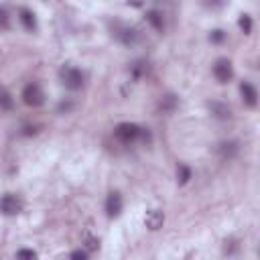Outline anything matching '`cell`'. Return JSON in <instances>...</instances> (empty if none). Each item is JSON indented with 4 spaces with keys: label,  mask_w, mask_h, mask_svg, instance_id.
Instances as JSON below:
<instances>
[{
    "label": "cell",
    "mask_w": 260,
    "mask_h": 260,
    "mask_svg": "<svg viewBox=\"0 0 260 260\" xmlns=\"http://www.w3.org/2000/svg\"><path fill=\"white\" fill-rule=\"evenodd\" d=\"M114 134H116V138H118L120 142H124V144H132V142H136V140L150 142V132H148V128H142V126H138V124H134V122H122V124H118V126L114 128Z\"/></svg>",
    "instance_id": "6da1fadb"
},
{
    "label": "cell",
    "mask_w": 260,
    "mask_h": 260,
    "mask_svg": "<svg viewBox=\"0 0 260 260\" xmlns=\"http://www.w3.org/2000/svg\"><path fill=\"white\" fill-rule=\"evenodd\" d=\"M59 79H61L63 87H67V89H71V91L81 89L83 83H85V75H83V71L77 69V67H71V65L61 67V71H59Z\"/></svg>",
    "instance_id": "7a4b0ae2"
},
{
    "label": "cell",
    "mask_w": 260,
    "mask_h": 260,
    "mask_svg": "<svg viewBox=\"0 0 260 260\" xmlns=\"http://www.w3.org/2000/svg\"><path fill=\"white\" fill-rule=\"evenodd\" d=\"M112 37H114L116 41H120L122 45H126V47L134 45V43L140 39L138 30H136L134 26L124 24V22H120V20H116V22L112 24Z\"/></svg>",
    "instance_id": "3957f363"
},
{
    "label": "cell",
    "mask_w": 260,
    "mask_h": 260,
    "mask_svg": "<svg viewBox=\"0 0 260 260\" xmlns=\"http://www.w3.org/2000/svg\"><path fill=\"white\" fill-rule=\"evenodd\" d=\"M22 102L28 108H41L45 104V91L39 83H26L22 89Z\"/></svg>",
    "instance_id": "277c9868"
},
{
    "label": "cell",
    "mask_w": 260,
    "mask_h": 260,
    "mask_svg": "<svg viewBox=\"0 0 260 260\" xmlns=\"http://www.w3.org/2000/svg\"><path fill=\"white\" fill-rule=\"evenodd\" d=\"M20 209H22V201H20L14 193H4V195L0 197V213H2V215H8V217L18 215Z\"/></svg>",
    "instance_id": "5b68a950"
},
{
    "label": "cell",
    "mask_w": 260,
    "mask_h": 260,
    "mask_svg": "<svg viewBox=\"0 0 260 260\" xmlns=\"http://www.w3.org/2000/svg\"><path fill=\"white\" fill-rule=\"evenodd\" d=\"M213 75H215V79H217L219 83H230V81H232V77H234L232 61H230V59H225V57L217 59V61H215V65H213Z\"/></svg>",
    "instance_id": "8992f818"
},
{
    "label": "cell",
    "mask_w": 260,
    "mask_h": 260,
    "mask_svg": "<svg viewBox=\"0 0 260 260\" xmlns=\"http://www.w3.org/2000/svg\"><path fill=\"white\" fill-rule=\"evenodd\" d=\"M122 195L118 193V191H112L110 195H108V199H106V215L110 217V219H114V217H118L120 213H122Z\"/></svg>",
    "instance_id": "52a82bcc"
},
{
    "label": "cell",
    "mask_w": 260,
    "mask_h": 260,
    "mask_svg": "<svg viewBox=\"0 0 260 260\" xmlns=\"http://www.w3.org/2000/svg\"><path fill=\"white\" fill-rule=\"evenodd\" d=\"M165 223V211L162 209H148L146 215H144V225L150 230V232H156L160 230Z\"/></svg>",
    "instance_id": "ba28073f"
},
{
    "label": "cell",
    "mask_w": 260,
    "mask_h": 260,
    "mask_svg": "<svg viewBox=\"0 0 260 260\" xmlns=\"http://www.w3.org/2000/svg\"><path fill=\"white\" fill-rule=\"evenodd\" d=\"M240 93H242V100H244V104L248 108H256V104H258V91H256V87L250 81H242L240 83Z\"/></svg>",
    "instance_id": "9c48e42d"
},
{
    "label": "cell",
    "mask_w": 260,
    "mask_h": 260,
    "mask_svg": "<svg viewBox=\"0 0 260 260\" xmlns=\"http://www.w3.org/2000/svg\"><path fill=\"white\" fill-rule=\"evenodd\" d=\"M146 20H148V24H150L156 32H165L167 22H165V14H162L160 10H156V8L146 10Z\"/></svg>",
    "instance_id": "30bf717a"
},
{
    "label": "cell",
    "mask_w": 260,
    "mask_h": 260,
    "mask_svg": "<svg viewBox=\"0 0 260 260\" xmlns=\"http://www.w3.org/2000/svg\"><path fill=\"white\" fill-rule=\"evenodd\" d=\"M207 108L211 110V114L215 116V118H219V120H228V118H232V108L228 106V104H223V102H209L207 104Z\"/></svg>",
    "instance_id": "8fae6325"
},
{
    "label": "cell",
    "mask_w": 260,
    "mask_h": 260,
    "mask_svg": "<svg viewBox=\"0 0 260 260\" xmlns=\"http://www.w3.org/2000/svg\"><path fill=\"white\" fill-rule=\"evenodd\" d=\"M18 20L26 30H37V16L35 12H30L28 8H20L18 10Z\"/></svg>",
    "instance_id": "7c38bea8"
},
{
    "label": "cell",
    "mask_w": 260,
    "mask_h": 260,
    "mask_svg": "<svg viewBox=\"0 0 260 260\" xmlns=\"http://www.w3.org/2000/svg\"><path fill=\"white\" fill-rule=\"evenodd\" d=\"M177 104H179V100H177L175 93H165V95H160V100H158V110L165 112V114H171V112H175Z\"/></svg>",
    "instance_id": "4fadbf2b"
},
{
    "label": "cell",
    "mask_w": 260,
    "mask_h": 260,
    "mask_svg": "<svg viewBox=\"0 0 260 260\" xmlns=\"http://www.w3.org/2000/svg\"><path fill=\"white\" fill-rule=\"evenodd\" d=\"M217 152L221 154V158H232L238 152V142H221L217 146Z\"/></svg>",
    "instance_id": "5bb4252c"
},
{
    "label": "cell",
    "mask_w": 260,
    "mask_h": 260,
    "mask_svg": "<svg viewBox=\"0 0 260 260\" xmlns=\"http://www.w3.org/2000/svg\"><path fill=\"white\" fill-rule=\"evenodd\" d=\"M177 179H179L181 185L189 183V179H191V169H189L187 165H179V167H177Z\"/></svg>",
    "instance_id": "9a60e30c"
},
{
    "label": "cell",
    "mask_w": 260,
    "mask_h": 260,
    "mask_svg": "<svg viewBox=\"0 0 260 260\" xmlns=\"http://www.w3.org/2000/svg\"><path fill=\"white\" fill-rule=\"evenodd\" d=\"M238 24H240V28L244 30V35H250V32H252V18H250V14H242Z\"/></svg>",
    "instance_id": "2e32d148"
},
{
    "label": "cell",
    "mask_w": 260,
    "mask_h": 260,
    "mask_svg": "<svg viewBox=\"0 0 260 260\" xmlns=\"http://www.w3.org/2000/svg\"><path fill=\"white\" fill-rule=\"evenodd\" d=\"M12 95L8 91H0V108L2 110H12Z\"/></svg>",
    "instance_id": "e0dca14e"
},
{
    "label": "cell",
    "mask_w": 260,
    "mask_h": 260,
    "mask_svg": "<svg viewBox=\"0 0 260 260\" xmlns=\"http://www.w3.org/2000/svg\"><path fill=\"white\" fill-rule=\"evenodd\" d=\"M209 41L215 43V45H219V43L225 41V32H223L221 28H215V30H211V35H209Z\"/></svg>",
    "instance_id": "ac0fdd59"
},
{
    "label": "cell",
    "mask_w": 260,
    "mask_h": 260,
    "mask_svg": "<svg viewBox=\"0 0 260 260\" xmlns=\"http://www.w3.org/2000/svg\"><path fill=\"white\" fill-rule=\"evenodd\" d=\"M10 26V20H8V12H6V8H0V28H8Z\"/></svg>",
    "instance_id": "d6986e66"
},
{
    "label": "cell",
    "mask_w": 260,
    "mask_h": 260,
    "mask_svg": "<svg viewBox=\"0 0 260 260\" xmlns=\"http://www.w3.org/2000/svg\"><path fill=\"white\" fill-rule=\"evenodd\" d=\"M203 2V6H207V8H221L223 4H225V0H201Z\"/></svg>",
    "instance_id": "ffe728a7"
},
{
    "label": "cell",
    "mask_w": 260,
    "mask_h": 260,
    "mask_svg": "<svg viewBox=\"0 0 260 260\" xmlns=\"http://www.w3.org/2000/svg\"><path fill=\"white\" fill-rule=\"evenodd\" d=\"M16 258H37V252L35 250H18Z\"/></svg>",
    "instance_id": "44dd1931"
},
{
    "label": "cell",
    "mask_w": 260,
    "mask_h": 260,
    "mask_svg": "<svg viewBox=\"0 0 260 260\" xmlns=\"http://www.w3.org/2000/svg\"><path fill=\"white\" fill-rule=\"evenodd\" d=\"M132 73H134V77H140V75L144 73V63H134Z\"/></svg>",
    "instance_id": "7402d4cb"
},
{
    "label": "cell",
    "mask_w": 260,
    "mask_h": 260,
    "mask_svg": "<svg viewBox=\"0 0 260 260\" xmlns=\"http://www.w3.org/2000/svg\"><path fill=\"white\" fill-rule=\"evenodd\" d=\"M71 258H87V250H75V252H71Z\"/></svg>",
    "instance_id": "603a6c76"
}]
</instances>
